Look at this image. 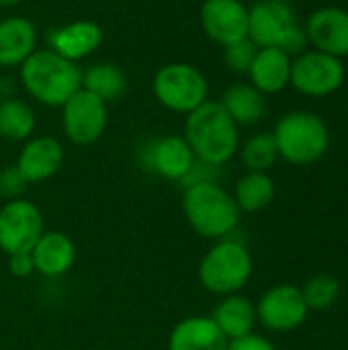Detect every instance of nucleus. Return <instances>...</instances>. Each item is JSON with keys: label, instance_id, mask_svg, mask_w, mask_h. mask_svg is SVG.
Here are the masks:
<instances>
[{"label": "nucleus", "instance_id": "1", "mask_svg": "<svg viewBox=\"0 0 348 350\" xmlns=\"http://www.w3.org/2000/svg\"><path fill=\"white\" fill-rule=\"evenodd\" d=\"M183 137L197 160L211 166L228 164L240 148V131L219 100H205L187 115Z\"/></svg>", "mask_w": 348, "mask_h": 350}, {"label": "nucleus", "instance_id": "2", "mask_svg": "<svg viewBox=\"0 0 348 350\" xmlns=\"http://www.w3.org/2000/svg\"><path fill=\"white\" fill-rule=\"evenodd\" d=\"M21 82L37 103L62 107L82 88V70L49 47L35 49L21 66Z\"/></svg>", "mask_w": 348, "mask_h": 350}, {"label": "nucleus", "instance_id": "3", "mask_svg": "<svg viewBox=\"0 0 348 350\" xmlns=\"http://www.w3.org/2000/svg\"><path fill=\"white\" fill-rule=\"evenodd\" d=\"M183 213L195 234L213 242L230 238L240 224V209L219 183L185 187Z\"/></svg>", "mask_w": 348, "mask_h": 350}, {"label": "nucleus", "instance_id": "4", "mask_svg": "<svg viewBox=\"0 0 348 350\" xmlns=\"http://www.w3.org/2000/svg\"><path fill=\"white\" fill-rule=\"evenodd\" d=\"M279 158L293 166H310L322 160L330 148V131L322 117L310 111H293L275 125Z\"/></svg>", "mask_w": 348, "mask_h": 350}, {"label": "nucleus", "instance_id": "5", "mask_svg": "<svg viewBox=\"0 0 348 350\" xmlns=\"http://www.w3.org/2000/svg\"><path fill=\"white\" fill-rule=\"evenodd\" d=\"M252 256L248 248L234 240L224 238L205 252L199 262L197 277L205 291L217 297L240 293L252 277Z\"/></svg>", "mask_w": 348, "mask_h": 350}, {"label": "nucleus", "instance_id": "6", "mask_svg": "<svg viewBox=\"0 0 348 350\" xmlns=\"http://www.w3.org/2000/svg\"><path fill=\"white\" fill-rule=\"evenodd\" d=\"M248 39L256 47H277L291 57H297L310 45L291 6L271 0H258L248 8Z\"/></svg>", "mask_w": 348, "mask_h": 350}, {"label": "nucleus", "instance_id": "7", "mask_svg": "<svg viewBox=\"0 0 348 350\" xmlns=\"http://www.w3.org/2000/svg\"><path fill=\"white\" fill-rule=\"evenodd\" d=\"M152 90L156 100L164 109L189 115L207 100L209 84L205 74L193 64L172 62L156 72L152 80Z\"/></svg>", "mask_w": 348, "mask_h": 350}, {"label": "nucleus", "instance_id": "8", "mask_svg": "<svg viewBox=\"0 0 348 350\" xmlns=\"http://www.w3.org/2000/svg\"><path fill=\"white\" fill-rule=\"evenodd\" d=\"M345 76L347 72L343 59L318 49H306L295 59H291L289 84L306 96L324 98L343 86Z\"/></svg>", "mask_w": 348, "mask_h": 350}, {"label": "nucleus", "instance_id": "9", "mask_svg": "<svg viewBox=\"0 0 348 350\" xmlns=\"http://www.w3.org/2000/svg\"><path fill=\"white\" fill-rule=\"evenodd\" d=\"M43 232V213L29 199L18 197L0 207V252L6 256L31 252Z\"/></svg>", "mask_w": 348, "mask_h": 350}, {"label": "nucleus", "instance_id": "10", "mask_svg": "<svg viewBox=\"0 0 348 350\" xmlns=\"http://www.w3.org/2000/svg\"><path fill=\"white\" fill-rule=\"evenodd\" d=\"M62 129L74 146H92L107 129V103L80 88L62 107Z\"/></svg>", "mask_w": 348, "mask_h": 350}, {"label": "nucleus", "instance_id": "11", "mask_svg": "<svg viewBox=\"0 0 348 350\" xmlns=\"http://www.w3.org/2000/svg\"><path fill=\"white\" fill-rule=\"evenodd\" d=\"M308 312L302 287L289 283L271 287L256 304V320L271 332L297 330L306 322Z\"/></svg>", "mask_w": 348, "mask_h": 350}, {"label": "nucleus", "instance_id": "12", "mask_svg": "<svg viewBox=\"0 0 348 350\" xmlns=\"http://www.w3.org/2000/svg\"><path fill=\"white\" fill-rule=\"evenodd\" d=\"M199 23L211 41L226 47L248 37V6L242 0H205Z\"/></svg>", "mask_w": 348, "mask_h": 350}, {"label": "nucleus", "instance_id": "13", "mask_svg": "<svg viewBox=\"0 0 348 350\" xmlns=\"http://www.w3.org/2000/svg\"><path fill=\"white\" fill-rule=\"evenodd\" d=\"M195 154L183 135H166L150 142L142 154L144 166L160 178L183 183L195 164Z\"/></svg>", "mask_w": 348, "mask_h": 350}, {"label": "nucleus", "instance_id": "14", "mask_svg": "<svg viewBox=\"0 0 348 350\" xmlns=\"http://www.w3.org/2000/svg\"><path fill=\"white\" fill-rule=\"evenodd\" d=\"M304 29L314 49L338 59L348 55V10L338 6L318 8L308 16Z\"/></svg>", "mask_w": 348, "mask_h": 350}, {"label": "nucleus", "instance_id": "15", "mask_svg": "<svg viewBox=\"0 0 348 350\" xmlns=\"http://www.w3.org/2000/svg\"><path fill=\"white\" fill-rule=\"evenodd\" d=\"M64 164V146L51 135L29 137L21 148L16 168L29 185L45 183Z\"/></svg>", "mask_w": 348, "mask_h": 350}, {"label": "nucleus", "instance_id": "16", "mask_svg": "<svg viewBox=\"0 0 348 350\" xmlns=\"http://www.w3.org/2000/svg\"><path fill=\"white\" fill-rule=\"evenodd\" d=\"M49 49L70 62H80L94 53L103 43V29L94 21H72L47 35Z\"/></svg>", "mask_w": 348, "mask_h": 350}, {"label": "nucleus", "instance_id": "17", "mask_svg": "<svg viewBox=\"0 0 348 350\" xmlns=\"http://www.w3.org/2000/svg\"><path fill=\"white\" fill-rule=\"evenodd\" d=\"M35 273L47 279L64 277L76 262V246L72 238L57 230H45L31 250Z\"/></svg>", "mask_w": 348, "mask_h": 350}, {"label": "nucleus", "instance_id": "18", "mask_svg": "<svg viewBox=\"0 0 348 350\" xmlns=\"http://www.w3.org/2000/svg\"><path fill=\"white\" fill-rule=\"evenodd\" d=\"M228 338L211 316H189L168 336V350H228Z\"/></svg>", "mask_w": 348, "mask_h": 350}, {"label": "nucleus", "instance_id": "19", "mask_svg": "<svg viewBox=\"0 0 348 350\" xmlns=\"http://www.w3.org/2000/svg\"><path fill=\"white\" fill-rule=\"evenodd\" d=\"M250 84L263 94H277L289 86L291 55L277 47H258L248 70Z\"/></svg>", "mask_w": 348, "mask_h": 350}, {"label": "nucleus", "instance_id": "20", "mask_svg": "<svg viewBox=\"0 0 348 350\" xmlns=\"http://www.w3.org/2000/svg\"><path fill=\"white\" fill-rule=\"evenodd\" d=\"M37 49L35 25L25 16H6L0 21V68H21Z\"/></svg>", "mask_w": 348, "mask_h": 350}, {"label": "nucleus", "instance_id": "21", "mask_svg": "<svg viewBox=\"0 0 348 350\" xmlns=\"http://www.w3.org/2000/svg\"><path fill=\"white\" fill-rule=\"evenodd\" d=\"M211 320L222 330V334L228 340L242 338L246 334L254 332L256 326V304H252L248 297L240 293H232L222 297V301L215 306Z\"/></svg>", "mask_w": 348, "mask_h": 350}, {"label": "nucleus", "instance_id": "22", "mask_svg": "<svg viewBox=\"0 0 348 350\" xmlns=\"http://www.w3.org/2000/svg\"><path fill=\"white\" fill-rule=\"evenodd\" d=\"M219 105L236 125H254L267 115V96L246 82H238L226 88Z\"/></svg>", "mask_w": 348, "mask_h": 350}, {"label": "nucleus", "instance_id": "23", "mask_svg": "<svg viewBox=\"0 0 348 350\" xmlns=\"http://www.w3.org/2000/svg\"><path fill=\"white\" fill-rule=\"evenodd\" d=\"M234 201L240 213H258L275 199V180L269 172H246L234 187Z\"/></svg>", "mask_w": 348, "mask_h": 350}, {"label": "nucleus", "instance_id": "24", "mask_svg": "<svg viewBox=\"0 0 348 350\" xmlns=\"http://www.w3.org/2000/svg\"><path fill=\"white\" fill-rule=\"evenodd\" d=\"M82 88L98 96L105 103L119 98L127 88V78L123 70L111 62H101L82 72Z\"/></svg>", "mask_w": 348, "mask_h": 350}, {"label": "nucleus", "instance_id": "25", "mask_svg": "<svg viewBox=\"0 0 348 350\" xmlns=\"http://www.w3.org/2000/svg\"><path fill=\"white\" fill-rule=\"evenodd\" d=\"M37 125L35 111L18 98L0 100V137L6 142H27Z\"/></svg>", "mask_w": 348, "mask_h": 350}, {"label": "nucleus", "instance_id": "26", "mask_svg": "<svg viewBox=\"0 0 348 350\" xmlns=\"http://www.w3.org/2000/svg\"><path fill=\"white\" fill-rule=\"evenodd\" d=\"M242 156V164L248 168V172H267L271 170L277 160H279V150H277V142L275 135L269 131H260L254 133L252 137H248L240 150Z\"/></svg>", "mask_w": 348, "mask_h": 350}, {"label": "nucleus", "instance_id": "27", "mask_svg": "<svg viewBox=\"0 0 348 350\" xmlns=\"http://www.w3.org/2000/svg\"><path fill=\"white\" fill-rule=\"evenodd\" d=\"M308 310H328L340 295V283L332 275H316L302 287Z\"/></svg>", "mask_w": 348, "mask_h": 350}, {"label": "nucleus", "instance_id": "28", "mask_svg": "<svg viewBox=\"0 0 348 350\" xmlns=\"http://www.w3.org/2000/svg\"><path fill=\"white\" fill-rule=\"evenodd\" d=\"M256 45L246 37V39H240L236 43H230L224 47V59L228 64V68L236 74H248L250 70V64L256 55Z\"/></svg>", "mask_w": 348, "mask_h": 350}, {"label": "nucleus", "instance_id": "29", "mask_svg": "<svg viewBox=\"0 0 348 350\" xmlns=\"http://www.w3.org/2000/svg\"><path fill=\"white\" fill-rule=\"evenodd\" d=\"M27 185H29V183H27L25 176L18 172L16 164H14V166H6V168L0 170V197H2V199L12 201V199L23 197Z\"/></svg>", "mask_w": 348, "mask_h": 350}, {"label": "nucleus", "instance_id": "30", "mask_svg": "<svg viewBox=\"0 0 348 350\" xmlns=\"http://www.w3.org/2000/svg\"><path fill=\"white\" fill-rule=\"evenodd\" d=\"M228 350H277V347L269 338L252 332V334H246L242 338L230 340L228 342Z\"/></svg>", "mask_w": 348, "mask_h": 350}, {"label": "nucleus", "instance_id": "31", "mask_svg": "<svg viewBox=\"0 0 348 350\" xmlns=\"http://www.w3.org/2000/svg\"><path fill=\"white\" fill-rule=\"evenodd\" d=\"M6 258H8V273H10L12 277L25 279V277H29V275H33V273H35L31 252H25V254H12V256H6Z\"/></svg>", "mask_w": 348, "mask_h": 350}, {"label": "nucleus", "instance_id": "32", "mask_svg": "<svg viewBox=\"0 0 348 350\" xmlns=\"http://www.w3.org/2000/svg\"><path fill=\"white\" fill-rule=\"evenodd\" d=\"M18 2H23V0H0V6L6 8V6H14V4H18Z\"/></svg>", "mask_w": 348, "mask_h": 350}, {"label": "nucleus", "instance_id": "33", "mask_svg": "<svg viewBox=\"0 0 348 350\" xmlns=\"http://www.w3.org/2000/svg\"><path fill=\"white\" fill-rule=\"evenodd\" d=\"M271 2H279V4H291L293 0H271Z\"/></svg>", "mask_w": 348, "mask_h": 350}]
</instances>
